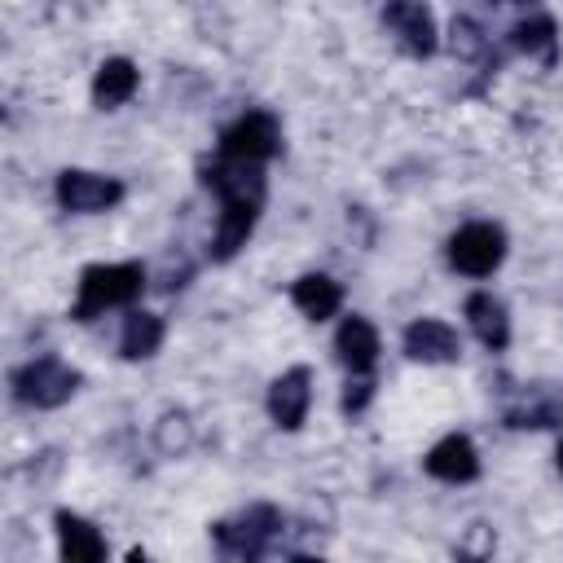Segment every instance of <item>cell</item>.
I'll return each instance as SVG.
<instances>
[{"label": "cell", "mask_w": 563, "mask_h": 563, "mask_svg": "<svg viewBox=\"0 0 563 563\" xmlns=\"http://www.w3.org/2000/svg\"><path fill=\"white\" fill-rule=\"evenodd\" d=\"M202 185L220 198V216L211 229V260L224 264L246 246V238L264 211V194H268L264 163H242V158L216 154L211 163H202Z\"/></svg>", "instance_id": "6da1fadb"}, {"label": "cell", "mask_w": 563, "mask_h": 563, "mask_svg": "<svg viewBox=\"0 0 563 563\" xmlns=\"http://www.w3.org/2000/svg\"><path fill=\"white\" fill-rule=\"evenodd\" d=\"M145 282H150V273L136 260H128V264H88L79 273V295L70 303V321H92L110 308L136 303Z\"/></svg>", "instance_id": "7a4b0ae2"}, {"label": "cell", "mask_w": 563, "mask_h": 563, "mask_svg": "<svg viewBox=\"0 0 563 563\" xmlns=\"http://www.w3.org/2000/svg\"><path fill=\"white\" fill-rule=\"evenodd\" d=\"M211 541L224 559H264L282 541V510L277 506H246L233 519L211 523Z\"/></svg>", "instance_id": "3957f363"}, {"label": "cell", "mask_w": 563, "mask_h": 563, "mask_svg": "<svg viewBox=\"0 0 563 563\" xmlns=\"http://www.w3.org/2000/svg\"><path fill=\"white\" fill-rule=\"evenodd\" d=\"M9 387H13V400L26 409H57L79 391V374L57 356H35L13 369Z\"/></svg>", "instance_id": "277c9868"}, {"label": "cell", "mask_w": 563, "mask_h": 563, "mask_svg": "<svg viewBox=\"0 0 563 563\" xmlns=\"http://www.w3.org/2000/svg\"><path fill=\"white\" fill-rule=\"evenodd\" d=\"M444 255L462 277H488L506 260V233L493 220H471L449 238Z\"/></svg>", "instance_id": "5b68a950"}, {"label": "cell", "mask_w": 563, "mask_h": 563, "mask_svg": "<svg viewBox=\"0 0 563 563\" xmlns=\"http://www.w3.org/2000/svg\"><path fill=\"white\" fill-rule=\"evenodd\" d=\"M277 150H282V123H277V114H268V110H246V114H238V119L220 132V145H216V154L242 158V163H268V158H277Z\"/></svg>", "instance_id": "8992f818"}, {"label": "cell", "mask_w": 563, "mask_h": 563, "mask_svg": "<svg viewBox=\"0 0 563 563\" xmlns=\"http://www.w3.org/2000/svg\"><path fill=\"white\" fill-rule=\"evenodd\" d=\"M57 207L62 211H75V216H101L110 207L123 202V180L119 176H101V172H84V167H66L57 172Z\"/></svg>", "instance_id": "52a82bcc"}, {"label": "cell", "mask_w": 563, "mask_h": 563, "mask_svg": "<svg viewBox=\"0 0 563 563\" xmlns=\"http://www.w3.org/2000/svg\"><path fill=\"white\" fill-rule=\"evenodd\" d=\"M383 26L396 35V44L409 57H431L435 44H440V31H435V18H431L427 0H387L383 4Z\"/></svg>", "instance_id": "ba28073f"}, {"label": "cell", "mask_w": 563, "mask_h": 563, "mask_svg": "<svg viewBox=\"0 0 563 563\" xmlns=\"http://www.w3.org/2000/svg\"><path fill=\"white\" fill-rule=\"evenodd\" d=\"M405 356L418 365H449L462 356V339L440 317H418L405 325Z\"/></svg>", "instance_id": "9c48e42d"}, {"label": "cell", "mask_w": 563, "mask_h": 563, "mask_svg": "<svg viewBox=\"0 0 563 563\" xmlns=\"http://www.w3.org/2000/svg\"><path fill=\"white\" fill-rule=\"evenodd\" d=\"M308 405H312V374H308V365H290L286 374L273 378V387H268V418L282 431H299L303 418H308Z\"/></svg>", "instance_id": "30bf717a"}, {"label": "cell", "mask_w": 563, "mask_h": 563, "mask_svg": "<svg viewBox=\"0 0 563 563\" xmlns=\"http://www.w3.org/2000/svg\"><path fill=\"white\" fill-rule=\"evenodd\" d=\"M559 422H563V391L554 383H532L506 405V427H515V431H528V427L545 431Z\"/></svg>", "instance_id": "8fae6325"}, {"label": "cell", "mask_w": 563, "mask_h": 563, "mask_svg": "<svg viewBox=\"0 0 563 563\" xmlns=\"http://www.w3.org/2000/svg\"><path fill=\"white\" fill-rule=\"evenodd\" d=\"M422 466H427V475H435V479H444V484H471V479L479 475V453H475L471 435L449 431L444 440H435V444L427 449Z\"/></svg>", "instance_id": "7c38bea8"}, {"label": "cell", "mask_w": 563, "mask_h": 563, "mask_svg": "<svg viewBox=\"0 0 563 563\" xmlns=\"http://www.w3.org/2000/svg\"><path fill=\"white\" fill-rule=\"evenodd\" d=\"M334 356L347 374H374L378 365V330L365 317H343V325L334 330Z\"/></svg>", "instance_id": "4fadbf2b"}, {"label": "cell", "mask_w": 563, "mask_h": 563, "mask_svg": "<svg viewBox=\"0 0 563 563\" xmlns=\"http://www.w3.org/2000/svg\"><path fill=\"white\" fill-rule=\"evenodd\" d=\"M53 528H57V554L66 563H97V559H106V537L84 515L57 510L53 515Z\"/></svg>", "instance_id": "5bb4252c"}, {"label": "cell", "mask_w": 563, "mask_h": 563, "mask_svg": "<svg viewBox=\"0 0 563 563\" xmlns=\"http://www.w3.org/2000/svg\"><path fill=\"white\" fill-rule=\"evenodd\" d=\"M290 303L308 321H330L343 308V286L330 273H303V277L290 282Z\"/></svg>", "instance_id": "9a60e30c"}, {"label": "cell", "mask_w": 563, "mask_h": 563, "mask_svg": "<svg viewBox=\"0 0 563 563\" xmlns=\"http://www.w3.org/2000/svg\"><path fill=\"white\" fill-rule=\"evenodd\" d=\"M466 321L475 330V339L488 347V352H501L510 343V317H506V303L493 295V290H475L466 299Z\"/></svg>", "instance_id": "2e32d148"}, {"label": "cell", "mask_w": 563, "mask_h": 563, "mask_svg": "<svg viewBox=\"0 0 563 563\" xmlns=\"http://www.w3.org/2000/svg\"><path fill=\"white\" fill-rule=\"evenodd\" d=\"M136 88H141V70L128 57H106L92 75V101L101 110H119L123 101H132Z\"/></svg>", "instance_id": "e0dca14e"}, {"label": "cell", "mask_w": 563, "mask_h": 563, "mask_svg": "<svg viewBox=\"0 0 563 563\" xmlns=\"http://www.w3.org/2000/svg\"><path fill=\"white\" fill-rule=\"evenodd\" d=\"M167 339V325L158 312H145V308H132L123 317V334H119V356L123 361H150Z\"/></svg>", "instance_id": "ac0fdd59"}, {"label": "cell", "mask_w": 563, "mask_h": 563, "mask_svg": "<svg viewBox=\"0 0 563 563\" xmlns=\"http://www.w3.org/2000/svg\"><path fill=\"white\" fill-rule=\"evenodd\" d=\"M510 48L537 57L541 66H554L559 62V26H554V18L550 13H532V18L515 22L510 26Z\"/></svg>", "instance_id": "d6986e66"}, {"label": "cell", "mask_w": 563, "mask_h": 563, "mask_svg": "<svg viewBox=\"0 0 563 563\" xmlns=\"http://www.w3.org/2000/svg\"><path fill=\"white\" fill-rule=\"evenodd\" d=\"M154 444H158L167 457H180V453L194 444V427H189V413H180V409H167V413L158 418V427H154Z\"/></svg>", "instance_id": "ffe728a7"}, {"label": "cell", "mask_w": 563, "mask_h": 563, "mask_svg": "<svg viewBox=\"0 0 563 563\" xmlns=\"http://www.w3.org/2000/svg\"><path fill=\"white\" fill-rule=\"evenodd\" d=\"M449 44H453V53L466 57V62H475V57L488 53V35H484L471 18H453V26H449Z\"/></svg>", "instance_id": "44dd1931"}, {"label": "cell", "mask_w": 563, "mask_h": 563, "mask_svg": "<svg viewBox=\"0 0 563 563\" xmlns=\"http://www.w3.org/2000/svg\"><path fill=\"white\" fill-rule=\"evenodd\" d=\"M374 400V374H347V387H343V413H361L365 405Z\"/></svg>", "instance_id": "7402d4cb"}, {"label": "cell", "mask_w": 563, "mask_h": 563, "mask_svg": "<svg viewBox=\"0 0 563 563\" xmlns=\"http://www.w3.org/2000/svg\"><path fill=\"white\" fill-rule=\"evenodd\" d=\"M559 475H563V444H559Z\"/></svg>", "instance_id": "603a6c76"}]
</instances>
